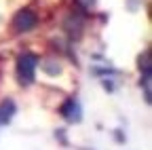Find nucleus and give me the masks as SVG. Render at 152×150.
<instances>
[{
  "label": "nucleus",
  "instance_id": "obj_5",
  "mask_svg": "<svg viewBox=\"0 0 152 150\" xmlns=\"http://www.w3.org/2000/svg\"><path fill=\"white\" fill-rule=\"evenodd\" d=\"M140 70H144V74H150V53L148 51L140 57Z\"/></svg>",
  "mask_w": 152,
  "mask_h": 150
},
{
  "label": "nucleus",
  "instance_id": "obj_1",
  "mask_svg": "<svg viewBox=\"0 0 152 150\" xmlns=\"http://www.w3.org/2000/svg\"><path fill=\"white\" fill-rule=\"evenodd\" d=\"M36 66H38V57L34 53H21L17 59V78L21 85H32L34 76H36Z\"/></svg>",
  "mask_w": 152,
  "mask_h": 150
},
{
  "label": "nucleus",
  "instance_id": "obj_2",
  "mask_svg": "<svg viewBox=\"0 0 152 150\" xmlns=\"http://www.w3.org/2000/svg\"><path fill=\"white\" fill-rule=\"evenodd\" d=\"M36 23H38V17H36V13L32 9H21V11L13 17L15 32H30V30L36 28Z\"/></svg>",
  "mask_w": 152,
  "mask_h": 150
},
{
  "label": "nucleus",
  "instance_id": "obj_6",
  "mask_svg": "<svg viewBox=\"0 0 152 150\" xmlns=\"http://www.w3.org/2000/svg\"><path fill=\"white\" fill-rule=\"evenodd\" d=\"M80 2H83V4H85V7H91V4H93V2H95V0H80Z\"/></svg>",
  "mask_w": 152,
  "mask_h": 150
},
{
  "label": "nucleus",
  "instance_id": "obj_4",
  "mask_svg": "<svg viewBox=\"0 0 152 150\" xmlns=\"http://www.w3.org/2000/svg\"><path fill=\"white\" fill-rule=\"evenodd\" d=\"M15 114V102L13 100H4L0 104V125H7Z\"/></svg>",
  "mask_w": 152,
  "mask_h": 150
},
{
  "label": "nucleus",
  "instance_id": "obj_3",
  "mask_svg": "<svg viewBox=\"0 0 152 150\" xmlns=\"http://www.w3.org/2000/svg\"><path fill=\"white\" fill-rule=\"evenodd\" d=\"M61 116L70 123H78L80 121V104L76 102V100H68L64 106H61Z\"/></svg>",
  "mask_w": 152,
  "mask_h": 150
}]
</instances>
